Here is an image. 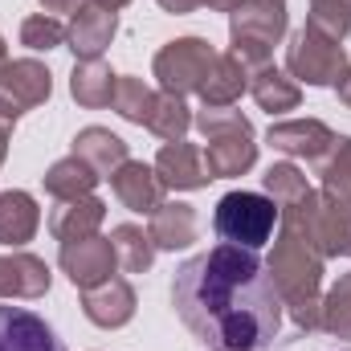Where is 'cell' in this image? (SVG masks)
I'll list each match as a JSON object with an SVG mask.
<instances>
[{"label": "cell", "mask_w": 351, "mask_h": 351, "mask_svg": "<svg viewBox=\"0 0 351 351\" xmlns=\"http://www.w3.org/2000/svg\"><path fill=\"white\" fill-rule=\"evenodd\" d=\"M172 306L208 351H269L282 331V294L265 262L229 241L176 269Z\"/></svg>", "instance_id": "1"}, {"label": "cell", "mask_w": 351, "mask_h": 351, "mask_svg": "<svg viewBox=\"0 0 351 351\" xmlns=\"http://www.w3.org/2000/svg\"><path fill=\"white\" fill-rule=\"evenodd\" d=\"M274 225H278V208H274V200L262 196V192H229L217 204V213H213L217 237L229 241V245L254 250V254L274 237Z\"/></svg>", "instance_id": "2"}, {"label": "cell", "mask_w": 351, "mask_h": 351, "mask_svg": "<svg viewBox=\"0 0 351 351\" xmlns=\"http://www.w3.org/2000/svg\"><path fill=\"white\" fill-rule=\"evenodd\" d=\"M0 351H66V343L37 311L0 306Z\"/></svg>", "instance_id": "3"}]
</instances>
